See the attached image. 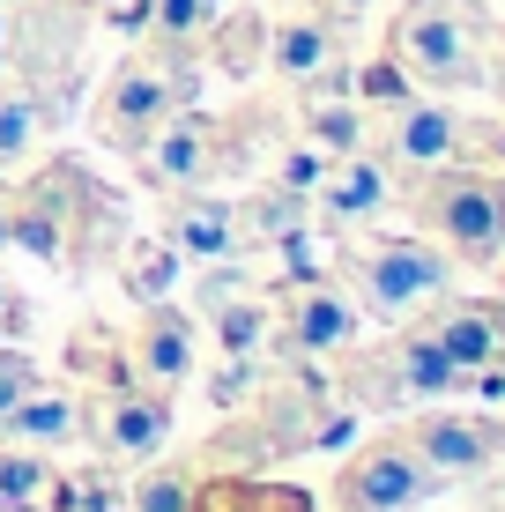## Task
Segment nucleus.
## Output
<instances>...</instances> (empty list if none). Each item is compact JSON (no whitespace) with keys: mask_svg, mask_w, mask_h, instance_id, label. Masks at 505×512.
<instances>
[{"mask_svg":"<svg viewBox=\"0 0 505 512\" xmlns=\"http://www.w3.org/2000/svg\"><path fill=\"white\" fill-rule=\"evenodd\" d=\"M416 223L439 238L446 260H468V268H491L505 253V179L483 164H439L416 186Z\"/></svg>","mask_w":505,"mask_h":512,"instance_id":"nucleus-1","label":"nucleus"},{"mask_svg":"<svg viewBox=\"0 0 505 512\" xmlns=\"http://www.w3.org/2000/svg\"><path fill=\"white\" fill-rule=\"evenodd\" d=\"M394 60L416 82H439V90H468L483 82V45H476V15L454 0H409V15L394 23Z\"/></svg>","mask_w":505,"mask_h":512,"instance_id":"nucleus-2","label":"nucleus"},{"mask_svg":"<svg viewBox=\"0 0 505 512\" xmlns=\"http://www.w3.org/2000/svg\"><path fill=\"white\" fill-rule=\"evenodd\" d=\"M350 282H357V297L379 312V320H409L416 305L446 297L454 260H446L431 238H379V245H357L350 253Z\"/></svg>","mask_w":505,"mask_h":512,"instance_id":"nucleus-3","label":"nucleus"},{"mask_svg":"<svg viewBox=\"0 0 505 512\" xmlns=\"http://www.w3.org/2000/svg\"><path fill=\"white\" fill-rule=\"evenodd\" d=\"M186 97H194V75H186V67L156 60V52L127 60L119 82H112V97H104V141H112V149H142Z\"/></svg>","mask_w":505,"mask_h":512,"instance_id":"nucleus-4","label":"nucleus"},{"mask_svg":"<svg viewBox=\"0 0 505 512\" xmlns=\"http://www.w3.org/2000/svg\"><path fill=\"white\" fill-rule=\"evenodd\" d=\"M402 438L416 446V461L439 475V483H483V475L505 461V423L468 416V409H431V416H416Z\"/></svg>","mask_w":505,"mask_h":512,"instance_id":"nucleus-5","label":"nucleus"},{"mask_svg":"<svg viewBox=\"0 0 505 512\" xmlns=\"http://www.w3.org/2000/svg\"><path fill=\"white\" fill-rule=\"evenodd\" d=\"M431 483H439V475L416 461L409 438H379V446H364L357 461L335 475V505L342 512H409Z\"/></svg>","mask_w":505,"mask_h":512,"instance_id":"nucleus-6","label":"nucleus"},{"mask_svg":"<svg viewBox=\"0 0 505 512\" xmlns=\"http://www.w3.org/2000/svg\"><path fill=\"white\" fill-rule=\"evenodd\" d=\"M461 386L468 379L446 364V349L431 342L424 327H409L379 364H364V401H372V409H387V401L394 409H402V401H446V394H461Z\"/></svg>","mask_w":505,"mask_h":512,"instance_id":"nucleus-7","label":"nucleus"},{"mask_svg":"<svg viewBox=\"0 0 505 512\" xmlns=\"http://www.w3.org/2000/svg\"><path fill=\"white\" fill-rule=\"evenodd\" d=\"M134 156H142V179L156 193H186V186L208 179V164H216V127H208L194 104H179V112H171Z\"/></svg>","mask_w":505,"mask_h":512,"instance_id":"nucleus-8","label":"nucleus"},{"mask_svg":"<svg viewBox=\"0 0 505 512\" xmlns=\"http://www.w3.org/2000/svg\"><path fill=\"white\" fill-rule=\"evenodd\" d=\"M201 312H208V327H216V349H223L231 364H253L260 342H268V327H275V305L246 290V275H238L231 260H223V275L201 282Z\"/></svg>","mask_w":505,"mask_h":512,"instance_id":"nucleus-9","label":"nucleus"},{"mask_svg":"<svg viewBox=\"0 0 505 512\" xmlns=\"http://www.w3.org/2000/svg\"><path fill=\"white\" fill-rule=\"evenodd\" d=\"M424 334L446 349V364L468 379V372H505V305H483V297H468V305H446L431 312Z\"/></svg>","mask_w":505,"mask_h":512,"instance_id":"nucleus-10","label":"nucleus"},{"mask_svg":"<svg viewBox=\"0 0 505 512\" xmlns=\"http://www.w3.org/2000/svg\"><path fill=\"white\" fill-rule=\"evenodd\" d=\"M461 141L468 127L446 104H394V119H387V156L379 164H402V171H439V164H454L461 156Z\"/></svg>","mask_w":505,"mask_h":512,"instance_id":"nucleus-11","label":"nucleus"},{"mask_svg":"<svg viewBox=\"0 0 505 512\" xmlns=\"http://www.w3.org/2000/svg\"><path fill=\"white\" fill-rule=\"evenodd\" d=\"M283 334H290V349H298V357H335V349H350V334H357V305L335 290V282L312 275V282L290 290Z\"/></svg>","mask_w":505,"mask_h":512,"instance_id":"nucleus-12","label":"nucleus"},{"mask_svg":"<svg viewBox=\"0 0 505 512\" xmlns=\"http://www.w3.org/2000/svg\"><path fill=\"white\" fill-rule=\"evenodd\" d=\"M90 431H97L104 453H119V461H156L164 438H171V409H164V394H149V386H119V394L97 409Z\"/></svg>","mask_w":505,"mask_h":512,"instance_id":"nucleus-13","label":"nucleus"},{"mask_svg":"<svg viewBox=\"0 0 505 512\" xmlns=\"http://www.w3.org/2000/svg\"><path fill=\"white\" fill-rule=\"evenodd\" d=\"M268 67H275L283 82H298V90L342 75L335 23H320V15H290V23H275V30H268Z\"/></svg>","mask_w":505,"mask_h":512,"instance_id":"nucleus-14","label":"nucleus"},{"mask_svg":"<svg viewBox=\"0 0 505 512\" xmlns=\"http://www.w3.org/2000/svg\"><path fill=\"white\" fill-rule=\"evenodd\" d=\"M312 193H320V216L342 231V223H372L379 208H387L394 179H387V164H379V156L357 149V156H335V164H327V179L312 186Z\"/></svg>","mask_w":505,"mask_h":512,"instance_id":"nucleus-15","label":"nucleus"},{"mask_svg":"<svg viewBox=\"0 0 505 512\" xmlns=\"http://www.w3.org/2000/svg\"><path fill=\"white\" fill-rule=\"evenodd\" d=\"M134 372L149 379V394H171V386L194 372V327H186V312L149 305L142 334H134Z\"/></svg>","mask_w":505,"mask_h":512,"instance_id":"nucleus-16","label":"nucleus"},{"mask_svg":"<svg viewBox=\"0 0 505 512\" xmlns=\"http://www.w3.org/2000/svg\"><path fill=\"white\" fill-rule=\"evenodd\" d=\"M171 245H179V253H194V260H231V253H238V208L216 201V193H194V186H186L179 216H171Z\"/></svg>","mask_w":505,"mask_h":512,"instance_id":"nucleus-17","label":"nucleus"},{"mask_svg":"<svg viewBox=\"0 0 505 512\" xmlns=\"http://www.w3.org/2000/svg\"><path fill=\"white\" fill-rule=\"evenodd\" d=\"M0 423H8V438H23V446H60V438L82 431V423H75V401H67V394H23Z\"/></svg>","mask_w":505,"mask_h":512,"instance_id":"nucleus-18","label":"nucleus"},{"mask_svg":"<svg viewBox=\"0 0 505 512\" xmlns=\"http://www.w3.org/2000/svg\"><path fill=\"white\" fill-rule=\"evenodd\" d=\"M312 149H320V156H357L364 149V112H357V104L312 97Z\"/></svg>","mask_w":505,"mask_h":512,"instance_id":"nucleus-19","label":"nucleus"},{"mask_svg":"<svg viewBox=\"0 0 505 512\" xmlns=\"http://www.w3.org/2000/svg\"><path fill=\"white\" fill-rule=\"evenodd\" d=\"M171 282H179V245H134L127 253V290L142 297V305H156Z\"/></svg>","mask_w":505,"mask_h":512,"instance_id":"nucleus-20","label":"nucleus"},{"mask_svg":"<svg viewBox=\"0 0 505 512\" xmlns=\"http://www.w3.org/2000/svg\"><path fill=\"white\" fill-rule=\"evenodd\" d=\"M216 8H223V0H156V45H164V52L194 45L201 30L216 23Z\"/></svg>","mask_w":505,"mask_h":512,"instance_id":"nucleus-21","label":"nucleus"},{"mask_svg":"<svg viewBox=\"0 0 505 512\" xmlns=\"http://www.w3.org/2000/svg\"><path fill=\"white\" fill-rule=\"evenodd\" d=\"M134 512H194V483L179 468H149L134 483Z\"/></svg>","mask_w":505,"mask_h":512,"instance_id":"nucleus-22","label":"nucleus"},{"mask_svg":"<svg viewBox=\"0 0 505 512\" xmlns=\"http://www.w3.org/2000/svg\"><path fill=\"white\" fill-rule=\"evenodd\" d=\"M52 490V468L38 461V453H15V461H0V498L8 505H38Z\"/></svg>","mask_w":505,"mask_h":512,"instance_id":"nucleus-23","label":"nucleus"},{"mask_svg":"<svg viewBox=\"0 0 505 512\" xmlns=\"http://www.w3.org/2000/svg\"><path fill=\"white\" fill-rule=\"evenodd\" d=\"M38 127H45V104L38 97H8L0 104V156H23Z\"/></svg>","mask_w":505,"mask_h":512,"instance_id":"nucleus-24","label":"nucleus"},{"mask_svg":"<svg viewBox=\"0 0 505 512\" xmlns=\"http://www.w3.org/2000/svg\"><path fill=\"white\" fill-rule=\"evenodd\" d=\"M30 386H38V364H30L23 349H0V416H8L15 401L30 394Z\"/></svg>","mask_w":505,"mask_h":512,"instance_id":"nucleus-25","label":"nucleus"},{"mask_svg":"<svg viewBox=\"0 0 505 512\" xmlns=\"http://www.w3.org/2000/svg\"><path fill=\"white\" fill-rule=\"evenodd\" d=\"M364 97L372 104H409V75H402V60H379V67H364Z\"/></svg>","mask_w":505,"mask_h":512,"instance_id":"nucleus-26","label":"nucleus"},{"mask_svg":"<svg viewBox=\"0 0 505 512\" xmlns=\"http://www.w3.org/2000/svg\"><path fill=\"white\" fill-rule=\"evenodd\" d=\"M320 179H327V156L320 149H298V156H283V179H275V186H283V193H312Z\"/></svg>","mask_w":505,"mask_h":512,"instance_id":"nucleus-27","label":"nucleus"},{"mask_svg":"<svg viewBox=\"0 0 505 512\" xmlns=\"http://www.w3.org/2000/svg\"><path fill=\"white\" fill-rule=\"evenodd\" d=\"M320 8H327V15H364L372 0H320Z\"/></svg>","mask_w":505,"mask_h":512,"instance_id":"nucleus-28","label":"nucleus"},{"mask_svg":"<svg viewBox=\"0 0 505 512\" xmlns=\"http://www.w3.org/2000/svg\"><path fill=\"white\" fill-rule=\"evenodd\" d=\"M0 320H15V305H8V282H0Z\"/></svg>","mask_w":505,"mask_h":512,"instance_id":"nucleus-29","label":"nucleus"},{"mask_svg":"<svg viewBox=\"0 0 505 512\" xmlns=\"http://www.w3.org/2000/svg\"><path fill=\"white\" fill-rule=\"evenodd\" d=\"M491 156H505V134H491Z\"/></svg>","mask_w":505,"mask_h":512,"instance_id":"nucleus-30","label":"nucleus"},{"mask_svg":"<svg viewBox=\"0 0 505 512\" xmlns=\"http://www.w3.org/2000/svg\"><path fill=\"white\" fill-rule=\"evenodd\" d=\"M498 512H505V505H498Z\"/></svg>","mask_w":505,"mask_h":512,"instance_id":"nucleus-31","label":"nucleus"}]
</instances>
